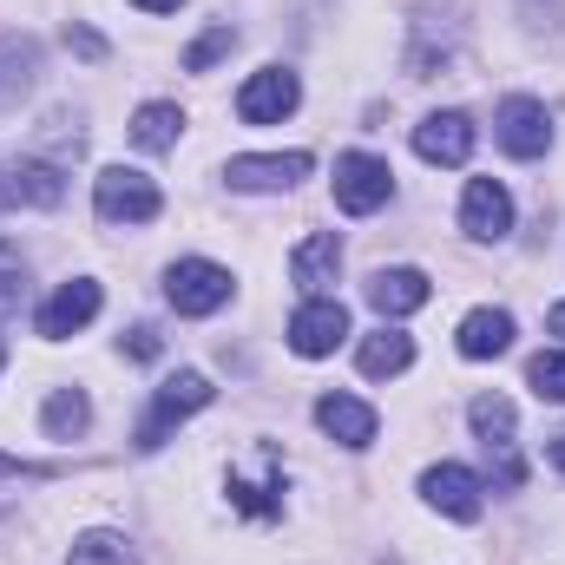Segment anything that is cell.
Instances as JSON below:
<instances>
[{"label":"cell","mask_w":565,"mask_h":565,"mask_svg":"<svg viewBox=\"0 0 565 565\" xmlns=\"http://www.w3.org/2000/svg\"><path fill=\"white\" fill-rule=\"evenodd\" d=\"M231 289H237L231 270L224 264H204V257H184V264L164 270V296H171L178 316H211V309L231 302Z\"/></svg>","instance_id":"obj_4"},{"label":"cell","mask_w":565,"mask_h":565,"mask_svg":"<svg viewBox=\"0 0 565 565\" xmlns=\"http://www.w3.org/2000/svg\"><path fill=\"white\" fill-rule=\"evenodd\" d=\"M126 349H132L139 362H151V355H158V329H132V335H126Z\"/></svg>","instance_id":"obj_26"},{"label":"cell","mask_w":565,"mask_h":565,"mask_svg":"<svg viewBox=\"0 0 565 565\" xmlns=\"http://www.w3.org/2000/svg\"><path fill=\"white\" fill-rule=\"evenodd\" d=\"M395 198V171H388V158H375V151H349V158H335V204L349 211V217H369V211H382Z\"/></svg>","instance_id":"obj_3"},{"label":"cell","mask_w":565,"mask_h":565,"mask_svg":"<svg viewBox=\"0 0 565 565\" xmlns=\"http://www.w3.org/2000/svg\"><path fill=\"white\" fill-rule=\"evenodd\" d=\"M289 277H296L302 296H329L335 277H342V244H335V231L302 237V244H296V257H289Z\"/></svg>","instance_id":"obj_13"},{"label":"cell","mask_w":565,"mask_h":565,"mask_svg":"<svg viewBox=\"0 0 565 565\" xmlns=\"http://www.w3.org/2000/svg\"><path fill=\"white\" fill-rule=\"evenodd\" d=\"M415 151H422L427 164H467V151H473V119H467V113H427L422 126H415Z\"/></svg>","instance_id":"obj_14"},{"label":"cell","mask_w":565,"mask_h":565,"mask_svg":"<svg viewBox=\"0 0 565 565\" xmlns=\"http://www.w3.org/2000/svg\"><path fill=\"white\" fill-rule=\"evenodd\" d=\"M546 335H565V302H553V309H546Z\"/></svg>","instance_id":"obj_27"},{"label":"cell","mask_w":565,"mask_h":565,"mask_svg":"<svg viewBox=\"0 0 565 565\" xmlns=\"http://www.w3.org/2000/svg\"><path fill=\"white\" fill-rule=\"evenodd\" d=\"M231 46H237V26L224 20V26H211L204 40H191V46H184V73H211V66H217Z\"/></svg>","instance_id":"obj_23"},{"label":"cell","mask_w":565,"mask_h":565,"mask_svg":"<svg viewBox=\"0 0 565 565\" xmlns=\"http://www.w3.org/2000/svg\"><path fill=\"white\" fill-rule=\"evenodd\" d=\"M526 382H533V395H540V402H565V349H546V355H533Z\"/></svg>","instance_id":"obj_25"},{"label":"cell","mask_w":565,"mask_h":565,"mask_svg":"<svg viewBox=\"0 0 565 565\" xmlns=\"http://www.w3.org/2000/svg\"><path fill=\"white\" fill-rule=\"evenodd\" d=\"M0 513H7V507H0Z\"/></svg>","instance_id":"obj_31"},{"label":"cell","mask_w":565,"mask_h":565,"mask_svg":"<svg viewBox=\"0 0 565 565\" xmlns=\"http://www.w3.org/2000/svg\"><path fill=\"white\" fill-rule=\"evenodd\" d=\"M204 402H211V382H204L198 369H178V375H171V382H164V388L151 395V415L139 422V454L164 447V440H171V427L191 422V415H198Z\"/></svg>","instance_id":"obj_2"},{"label":"cell","mask_w":565,"mask_h":565,"mask_svg":"<svg viewBox=\"0 0 565 565\" xmlns=\"http://www.w3.org/2000/svg\"><path fill=\"white\" fill-rule=\"evenodd\" d=\"M93 316H99V282L73 277V282H60V289L40 302V335H46V342H66V335H79Z\"/></svg>","instance_id":"obj_10"},{"label":"cell","mask_w":565,"mask_h":565,"mask_svg":"<svg viewBox=\"0 0 565 565\" xmlns=\"http://www.w3.org/2000/svg\"><path fill=\"white\" fill-rule=\"evenodd\" d=\"M309 164H316L309 151H277V158H231V171H224V178H231L237 191H289L296 178H309Z\"/></svg>","instance_id":"obj_15"},{"label":"cell","mask_w":565,"mask_h":565,"mask_svg":"<svg viewBox=\"0 0 565 565\" xmlns=\"http://www.w3.org/2000/svg\"><path fill=\"white\" fill-rule=\"evenodd\" d=\"M355 362H362V375H375V382H382V375H402V369L415 362V335H402V329H375V335L362 342Z\"/></svg>","instance_id":"obj_19"},{"label":"cell","mask_w":565,"mask_h":565,"mask_svg":"<svg viewBox=\"0 0 565 565\" xmlns=\"http://www.w3.org/2000/svg\"><path fill=\"white\" fill-rule=\"evenodd\" d=\"M13 270H20V250H13V244H0V277H13Z\"/></svg>","instance_id":"obj_28"},{"label":"cell","mask_w":565,"mask_h":565,"mask_svg":"<svg viewBox=\"0 0 565 565\" xmlns=\"http://www.w3.org/2000/svg\"><path fill=\"white\" fill-rule=\"evenodd\" d=\"M493 139H500V151H513V158H546V145H553V113H546L540 99L513 93V99L493 113Z\"/></svg>","instance_id":"obj_8"},{"label":"cell","mask_w":565,"mask_h":565,"mask_svg":"<svg viewBox=\"0 0 565 565\" xmlns=\"http://www.w3.org/2000/svg\"><path fill=\"white\" fill-rule=\"evenodd\" d=\"M454 342H460V355H467V362H493V355H507V349H513V316H507V309H473V316L460 322V335H454Z\"/></svg>","instance_id":"obj_17"},{"label":"cell","mask_w":565,"mask_h":565,"mask_svg":"<svg viewBox=\"0 0 565 565\" xmlns=\"http://www.w3.org/2000/svg\"><path fill=\"white\" fill-rule=\"evenodd\" d=\"M73 565H139V553L119 533H86V540H73Z\"/></svg>","instance_id":"obj_22"},{"label":"cell","mask_w":565,"mask_h":565,"mask_svg":"<svg viewBox=\"0 0 565 565\" xmlns=\"http://www.w3.org/2000/svg\"><path fill=\"white\" fill-rule=\"evenodd\" d=\"M178 132H184V113H178L171 99H151V106H139V119H132V139H139L145 151H171Z\"/></svg>","instance_id":"obj_21"},{"label":"cell","mask_w":565,"mask_h":565,"mask_svg":"<svg viewBox=\"0 0 565 565\" xmlns=\"http://www.w3.org/2000/svg\"><path fill=\"white\" fill-rule=\"evenodd\" d=\"M460 231H467V237H480V244H500V237L513 231V198H507V184L473 178V184H467V198H460Z\"/></svg>","instance_id":"obj_11"},{"label":"cell","mask_w":565,"mask_h":565,"mask_svg":"<svg viewBox=\"0 0 565 565\" xmlns=\"http://www.w3.org/2000/svg\"><path fill=\"white\" fill-rule=\"evenodd\" d=\"M342 342H349V309H342L335 296H309V302L289 316V349H296V355L316 362V355H335Z\"/></svg>","instance_id":"obj_7"},{"label":"cell","mask_w":565,"mask_h":565,"mask_svg":"<svg viewBox=\"0 0 565 565\" xmlns=\"http://www.w3.org/2000/svg\"><path fill=\"white\" fill-rule=\"evenodd\" d=\"M93 204H99L106 224H151V217L164 211L158 184H151L145 171H132V164H106V171L93 178Z\"/></svg>","instance_id":"obj_1"},{"label":"cell","mask_w":565,"mask_h":565,"mask_svg":"<svg viewBox=\"0 0 565 565\" xmlns=\"http://www.w3.org/2000/svg\"><path fill=\"white\" fill-rule=\"evenodd\" d=\"M316 422H322L329 440H342V447H369L375 440V408L355 402V395H322L316 402Z\"/></svg>","instance_id":"obj_16"},{"label":"cell","mask_w":565,"mask_h":565,"mask_svg":"<svg viewBox=\"0 0 565 565\" xmlns=\"http://www.w3.org/2000/svg\"><path fill=\"white\" fill-rule=\"evenodd\" d=\"M467 422H473L487 460H493V480L513 493V487L526 480V467H520V454H513V402H507V395H480V402L467 408Z\"/></svg>","instance_id":"obj_5"},{"label":"cell","mask_w":565,"mask_h":565,"mask_svg":"<svg viewBox=\"0 0 565 565\" xmlns=\"http://www.w3.org/2000/svg\"><path fill=\"white\" fill-rule=\"evenodd\" d=\"M86 422H93V402H86V388H53V395H46V415H40V427H46L53 440H73V434H86Z\"/></svg>","instance_id":"obj_20"},{"label":"cell","mask_w":565,"mask_h":565,"mask_svg":"<svg viewBox=\"0 0 565 565\" xmlns=\"http://www.w3.org/2000/svg\"><path fill=\"white\" fill-rule=\"evenodd\" d=\"M66 198V178H60V164H46V158H13V164H0V204L7 211H53Z\"/></svg>","instance_id":"obj_9"},{"label":"cell","mask_w":565,"mask_h":565,"mask_svg":"<svg viewBox=\"0 0 565 565\" xmlns=\"http://www.w3.org/2000/svg\"><path fill=\"white\" fill-rule=\"evenodd\" d=\"M26 66H33V53H26L20 40H0V106H13V99L26 93V79H33Z\"/></svg>","instance_id":"obj_24"},{"label":"cell","mask_w":565,"mask_h":565,"mask_svg":"<svg viewBox=\"0 0 565 565\" xmlns=\"http://www.w3.org/2000/svg\"><path fill=\"white\" fill-rule=\"evenodd\" d=\"M546 454H553V467L565 473V434H559V440H546Z\"/></svg>","instance_id":"obj_29"},{"label":"cell","mask_w":565,"mask_h":565,"mask_svg":"<svg viewBox=\"0 0 565 565\" xmlns=\"http://www.w3.org/2000/svg\"><path fill=\"white\" fill-rule=\"evenodd\" d=\"M427 296H434V282L422 270H375L369 277V302L382 316H415V309H427Z\"/></svg>","instance_id":"obj_18"},{"label":"cell","mask_w":565,"mask_h":565,"mask_svg":"<svg viewBox=\"0 0 565 565\" xmlns=\"http://www.w3.org/2000/svg\"><path fill=\"white\" fill-rule=\"evenodd\" d=\"M422 493L434 513H447V520H480V480L467 473V467H454V460H440V467H427L422 473Z\"/></svg>","instance_id":"obj_12"},{"label":"cell","mask_w":565,"mask_h":565,"mask_svg":"<svg viewBox=\"0 0 565 565\" xmlns=\"http://www.w3.org/2000/svg\"><path fill=\"white\" fill-rule=\"evenodd\" d=\"M132 7H145V13H171L178 0H132Z\"/></svg>","instance_id":"obj_30"},{"label":"cell","mask_w":565,"mask_h":565,"mask_svg":"<svg viewBox=\"0 0 565 565\" xmlns=\"http://www.w3.org/2000/svg\"><path fill=\"white\" fill-rule=\"evenodd\" d=\"M296 99H302V79L289 66H264L237 86V119L244 126H277V119L296 113Z\"/></svg>","instance_id":"obj_6"}]
</instances>
